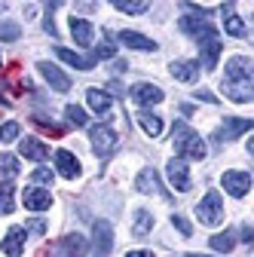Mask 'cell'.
Listing matches in <instances>:
<instances>
[{"label":"cell","instance_id":"f546056e","mask_svg":"<svg viewBox=\"0 0 254 257\" xmlns=\"http://www.w3.org/2000/svg\"><path fill=\"white\" fill-rule=\"evenodd\" d=\"M113 7H116L119 13H129V16H141V13L150 10V4H144V0H116Z\"/></svg>","mask_w":254,"mask_h":257},{"label":"cell","instance_id":"6da1fadb","mask_svg":"<svg viewBox=\"0 0 254 257\" xmlns=\"http://www.w3.org/2000/svg\"><path fill=\"white\" fill-rule=\"evenodd\" d=\"M172 141H175V150L181 153V159H205V141L187 122L178 119L172 125Z\"/></svg>","mask_w":254,"mask_h":257},{"label":"cell","instance_id":"ac0fdd59","mask_svg":"<svg viewBox=\"0 0 254 257\" xmlns=\"http://www.w3.org/2000/svg\"><path fill=\"white\" fill-rule=\"evenodd\" d=\"M119 43L129 49H138V52H156V40L138 34V31H119Z\"/></svg>","mask_w":254,"mask_h":257},{"label":"cell","instance_id":"603a6c76","mask_svg":"<svg viewBox=\"0 0 254 257\" xmlns=\"http://www.w3.org/2000/svg\"><path fill=\"white\" fill-rule=\"evenodd\" d=\"M150 230H153V214H150L147 208H135L132 236H135V239H144V236H150Z\"/></svg>","mask_w":254,"mask_h":257},{"label":"cell","instance_id":"7c38bea8","mask_svg":"<svg viewBox=\"0 0 254 257\" xmlns=\"http://www.w3.org/2000/svg\"><path fill=\"white\" fill-rule=\"evenodd\" d=\"M132 98L141 104V107H150V104H160L166 98V92L160 86H153V83H135L132 86Z\"/></svg>","mask_w":254,"mask_h":257},{"label":"cell","instance_id":"7402d4cb","mask_svg":"<svg viewBox=\"0 0 254 257\" xmlns=\"http://www.w3.org/2000/svg\"><path fill=\"white\" fill-rule=\"evenodd\" d=\"M86 101H89V107H92V113H98V116H107L110 113V95L107 92H101V89H86Z\"/></svg>","mask_w":254,"mask_h":257},{"label":"cell","instance_id":"30bf717a","mask_svg":"<svg viewBox=\"0 0 254 257\" xmlns=\"http://www.w3.org/2000/svg\"><path fill=\"white\" fill-rule=\"evenodd\" d=\"M166 175H169V181H172V187L178 193H187L190 187H193V181H190V169H187V163H184L181 156L172 159V163L166 166Z\"/></svg>","mask_w":254,"mask_h":257},{"label":"cell","instance_id":"4fadbf2b","mask_svg":"<svg viewBox=\"0 0 254 257\" xmlns=\"http://www.w3.org/2000/svg\"><path fill=\"white\" fill-rule=\"evenodd\" d=\"M251 128V119H239V116H227L220 122V128L214 132V141H233L236 135H245Z\"/></svg>","mask_w":254,"mask_h":257},{"label":"cell","instance_id":"7a4b0ae2","mask_svg":"<svg viewBox=\"0 0 254 257\" xmlns=\"http://www.w3.org/2000/svg\"><path fill=\"white\" fill-rule=\"evenodd\" d=\"M196 217H199V223H205V227H217V223H224V202H220V196H217L214 190H208L205 196L199 199Z\"/></svg>","mask_w":254,"mask_h":257},{"label":"cell","instance_id":"484cf974","mask_svg":"<svg viewBox=\"0 0 254 257\" xmlns=\"http://www.w3.org/2000/svg\"><path fill=\"white\" fill-rule=\"evenodd\" d=\"M55 55L65 61V64H71V68H77V71H89V68H95L92 64V58H83V55H77V52H71V49H55Z\"/></svg>","mask_w":254,"mask_h":257},{"label":"cell","instance_id":"52a82bcc","mask_svg":"<svg viewBox=\"0 0 254 257\" xmlns=\"http://www.w3.org/2000/svg\"><path fill=\"white\" fill-rule=\"evenodd\" d=\"M22 202H25V208L28 211H46L49 205H52V193L46 190V187H25V193H22Z\"/></svg>","mask_w":254,"mask_h":257},{"label":"cell","instance_id":"d6a6232c","mask_svg":"<svg viewBox=\"0 0 254 257\" xmlns=\"http://www.w3.org/2000/svg\"><path fill=\"white\" fill-rule=\"evenodd\" d=\"M65 113H68V119H71L74 125H89V116H86V110H83L80 104H68Z\"/></svg>","mask_w":254,"mask_h":257},{"label":"cell","instance_id":"3957f363","mask_svg":"<svg viewBox=\"0 0 254 257\" xmlns=\"http://www.w3.org/2000/svg\"><path fill=\"white\" fill-rule=\"evenodd\" d=\"M184 10H190V13H193V16H181V31H184V34H190V37H205V34H211V25H208V13L202 10V7H196V4H184Z\"/></svg>","mask_w":254,"mask_h":257},{"label":"cell","instance_id":"8992f818","mask_svg":"<svg viewBox=\"0 0 254 257\" xmlns=\"http://www.w3.org/2000/svg\"><path fill=\"white\" fill-rule=\"evenodd\" d=\"M92 236H95L92 257H107V254H110V248H113V227H110L107 220H95Z\"/></svg>","mask_w":254,"mask_h":257},{"label":"cell","instance_id":"836d02e7","mask_svg":"<svg viewBox=\"0 0 254 257\" xmlns=\"http://www.w3.org/2000/svg\"><path fill=\"white\" fill-rule=\"evenodd\" d=\"M19 132H22V128H19V122H4V125H0V141H16L19 138Z\"/></svg>","mask_w":254,"mask_h":257},{"label":"cell","instance_id":"2e32d148","mask_svg":"<svg viewBox=\"0 0 254 257\" xmlns=\"http://www.w3.org/2000/svg\"><path fill=\"white\" fill-rule=\"evenodd\" d=\"M224 95H227L230 101L248 104V101H254V83H233V80H224Z\"/></svg>","mask_w":254,"mask_h":257},{"label":"cell","instance_id":"5bb4252c","mask_svg":"<svg viewBox=\"0 0 254 257\" xmlns=\"http://www.w3.org/2000/svg\"><path fill=\"white\" fill-rule=\"evenodd\" d=\"M55 169H58V175L61 178H68V181H74V178H80V163H77V156L71 153V150H55Z\"/></svg>","mask_w":254,"mask_h":257},{"label":"cell","instance_id":"8fae6325","mask_svg":"<svg viewBox=\"0 0 254 257\" xmlns=\"http://www.w3.org/2000/svg\"><path fill=\"white\" fill-rule=\"evenodd\" d=\"M251 71H254V68H251V58L233 55L230 64H227V77H224V80H233V83H254Z\"/></svg>","mask_w":254,"mask_h":257},{"label":"cell","instance_id":"4316f807","mask_svg":"<svg viewBox=\"0 0 254 257\" xmlns=\"http://www.w3.org/2000/svg\"><path fill=\"white\" fill-rule=\"evenodd\" d=\"M138 122H141V128H144L150 138H160V135H163V119L156 116V113L141 110V113H138Z\"/></svg>","mask_w":254,"mask_h":257},{"label":"cell","instance_id":"f35d334b","mask_svg":"<svg viewBox=\"0 0 254 257\" xmlns=\"http://www.w3.org/2000/svg\"><path fill=\"white\" fill-rule=\"evenodd\" d=\"M196 98H202V101H211V104L217 101V98H214V95H211V92H196Z\"/></svg>","mask_w":254,"mask_h":257},{"label":"cell","instance_id":"e575fe53","mask_svg":"<svg viewBox=\"0 0 254 257\" xmlns=\"http://www.w3.org/2000/svg\"><path fill=\"white\" fill-rule=\"evenodd\" d=\"M31 184L49 187V184H52V172H49V169H34V172H31Z\"/></svg>","mask_w":254,"mask_h":257},{"label":"cell","instance_id":"4dcf8cb0","mask_svg":"<svg viewBox=\"0 0 254 257\" xmlns=\"http://www.w3.org/2000/svg\"><path fill=\"white\" fill-rule=\"evenodd\" d=\"M208 242H211V248H214V251H224V254H227V251H233L236 236H233V233H217V236H211Z\"/></svg>","mask_w":254,"mask_h":257},{"label":"cell","instance_id":"ab89813d","mask_svg":"<svg viewBox=\"0 0 254 257\" xmlns=\"http://www.w3.org/2000/svg\"><path fill=\"white\" fill-rule=\"evenodd\" d=\"M125 257H153V254H150V251H129Z\"/></svg>","mask_w":254,"mask_h":257},{"label":"cell","instance_id":"1f68e13d","mask_svg":"<svg viewBox=\"0 0 254 257\" xmlns=\"http://www.w3.org/2000/svg\"><path fill=\"white\" fill-rule=\"evenodd\" d=\"M19 37H22V28H19L16 22H0V40L13 43V40H19Z\"/></svg>","mask_w":254,"mask_h":257},{"label":"cell","instance_id":"e0dca14e","mask_svg":"<svg viewBox=\"0 0 254 257\" xmlns=\"http://www.w3.org/2000/svg\"><path fill=\"white\" fill-rule=\"evenodd\" d=\"M25 239H28L25 227H13V230L4 236V242H0V251L10 254V257H19V254L25 251Z\"/></svg>","mask_w":254,"mask_h":257},{"label":"cell","instance_id":"83f0119b","mask_svg":"<svg viewBox=\"0 0 254 257\" xmlns=\"http://www.w3.org/2000/svg\"><path fill=\"white\" fill-rule=\"evenodd\" d=\"M16 187H13V181H0V214H10L13 208H16Z\"/></svg>","mask_w":254,"mask_h":257},{"label":"cell","instance_id":"f1b7e54d","mask_svg":"<svg viewBox=\"0 0 254 257\" xmlns=\"http://www.w3.org/2000/svg\"><path fill=\"white\" fill-rule=\"evenodd\" d=\"M19 175V159L13 153H0V181H10Z\"/></svg>","mask_w":254,"mask_h":257},{"label":"cell","instance_id":"9c48e42d","mask_svg":"<svg viewBox=\"0 0 254 257\" xmlns=\"http://www.w3.org/2000/svg\"><path fill=\"white\" fill-rule=\"evenodd\" d=\"M220 184H224V190L230 193V196L242 199V196H248V190H251V175L248 172H224Z\"/></svg>","mask_w":254,"mask_h":257},{"label":"cell","instance_id":"b9f144b4","mask_svg":"<svg viewBox=\"0 0 254 257\" xmlns=\"http://www.w3.org/2000/svg\"><path fill=\"white\" fill-rule=\"evenodd\" d=\"M0 10H4V4H0Z\"/></svg>","mask_w":254,"mask_h":257},{"label":"cell","instance_id":"8d00e7d4","mask_svg":"<svg viewBox=\"0 0 254 257\" xmlns=\"http://www.w3.org/2000/svg\"><path fill=\"white\" fill-rule=\"evenodd\" d=\"M113 52H116V46L107 40V43H101L98 49H95V58H113Z\"/></svg>","mask_w":254,"mask_h":257},{"label":"cell","instance_id":"cb8c5ba5","mask_svg":"<svg viewBox=\"0 0 254 257\" xmlns=\"http://www.w3.org/2000/svg\"><path fill=\"white\" fill-rule=\"evenodd\" d=\"M135 190H138V193H156V190H160V178H156V172H153L150 166L138 172V178H135Z\"/></svg>","mask_w":254,"mask_h":257},{"label":"cell","instance_id":"d590c367","mask_svg":"<svg viewBox=\"0 0 254 257\" xmlns=\"http://www.w3.org/2000/svg\"><path fill=\"white\" fill-rule=\"evenodd\" d=\"M172 223L181 230V236H193V227H190V220L187 217H181V214H172Z\"/></svg>","mask_w":254,"mask_h":257},{"label":"cell","instance_id":"5b68a950","mask_svg":"<svg viewBox=\"0 0 254 257\" xmlns=\"http://www.w3.org/2000/svg\"><path fill=\"white\" fill-rule=\"evenodd\" d=\"M89 138H92V150H95V156H101V159H107L110 153H113V147H116V132L107 125V122H101V125H92L89 128Z\"/></svg>","mask_w":254,"mask_h":257},{"label":"cell","instance_id":"44dd1931","mask_svg":"<svg viewBox=\"0 0 254 257\" xmlns=\"http://www.w3.org/2000/svg\"><path fill=\"white\" fill-rule=\"evenodd\" d=\"M220 10H224V28H227V34L230 37H248V28H245V22L233 13V4H224V7H220Z\"/></svg>","mask_w":254,"mask_h":257},{"label":"cell","instance_id":"d6986e66","mask_svg":"<svg viewBox=\"0 0 254 257\" xmlns=\"http://www.w3.org/2000/svg\"><path fill=\"white\" fill-rule=\"evenodd\" d=\"M71 34H74V43H77V46H92V40H95V28H92L86 19L71 16Z\"/></svg>","mask_w":254,"mask_h":257},{"label":"cell","instance_id":"74e56055","mask_svg":"<svg viewBox=\"0 0 254 257\" xmlns=\"http://www.w3.org/2000/svg\"><path fill=\"white\" fill-rule=\"evenodd\" d=\"M25 233H37V236H43V233H46V223H43V220H28Z\"/></svg>","mask_w":254,"mask_h":257},{"label":"cell","instance_id":"d4e9b609","mask_svg":"<svg viewBox=\"0 0 254 257\" xmlns=\"http://www.w3.org/2000/svg\"><path fill=\"white\" fill-rule=\"evenodd\" d=\"M19 150H22V156H28V159H37V163L49 156L46 144H43V141H37V138H22V147H19Z\"/></svg>","mask_w":254,"mask_h":257},{"label":"cell","instance_id":"7bdbcfd3","mask_svg":"<svg viewBox=\"0 0 254 257\" xmlns=\"http://www.w3.org/2000/svg\"><path fill=\"white\" fill-rule=\"evenodd\" d=\"M0 64H4V58H0Z\"/></svg>","mask_w":254,"mask_h":257},{"label":"cell","instance_id":"60d3db41","mask_svg":"<svg viewBox=\"0 0 254 257\" xmlns=\"http://www.w3.org/2000/svg\"><path fill=\"white\" fill-rule=\"evenodd\" d=\"M187 257H208V254H187Z\"/></svg>","mask_w":254,"mask_h":257},{"label":"cell","instance_id":"9a60e30c","mask_svg":"<svg viewBox=\"0 0 254 257\" xmlns=\"http://www.w3.org/2000/svg\"><path fill=\"white\" fill-rule=\"evenodd\" d=\"M37 71L46 77V83H49L55 92H71V80H68L65 74H61V71L55 68V64H49V61H37Z\"/></svg>","mask_w":254,"mask_h":257},{"label":"cell","instance_id":"277c9868","mask_svg":"<svg viewBox=\"0 0 254 257\" xmlns=\"http://www.w3.org/2000/svg\"><path fill=\"white\" fill-rule=\"evenodd\" d=\"M89 248V239L80 236V233H68V236H61L58 242H52L49 254L46 257H83Z\"/></svg>","mask_w":254,"mask_h":257},{"label":"cell","instance_id":"ffe728a7","mask_svg":"<svg viewBox=\"0 0 254 257\" xmlns=\"http://www.w3.org/2000/svg\"><path fill=\"white\" fill-rule=\"evenodd\" d=\"M169 71H172V77L181 80V83H196V77H199V64L181 58V61H172V64H169Z\"/></svg>","mask_w":254,"mask_h":257},{"label":"cell","instance_id":"ba28073f","mask_svg":"<svg viewBox=\"0 0 254 257\" xmlns=\"http://www.w3.org/2000/svg\"><path fill=\"white\" fill-rule=\"evenodd\" d=\"M199 43V52H202V68L205 71H214L217 68V55H220V40H217V31H211V34H205V37H199L196 40Z\"/></svg>","mask_w":254,"mask_h":257}]
</instances>
